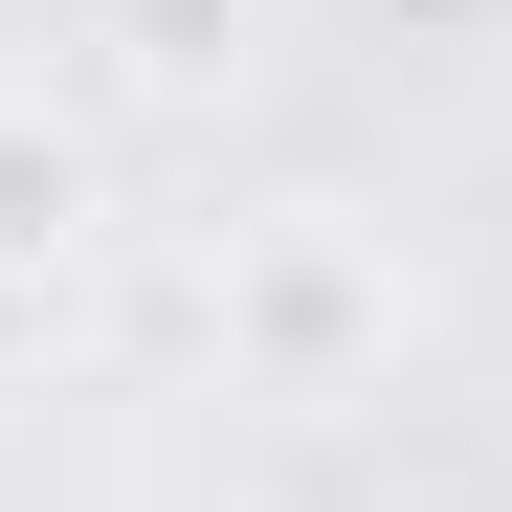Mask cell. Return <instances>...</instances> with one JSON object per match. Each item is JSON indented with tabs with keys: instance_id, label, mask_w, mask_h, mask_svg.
Returning a JSON list of instances; mask_svg holds the SVG:
<instances>
[{
	"instance_id": "3957f363",
	"label": "cell",
	"mask_w": 512,
	"mask_h": 512,
	"mask_svg": "<svg viewBox=\"0 0 512 512\" xmlns=\"http://www.w3.org/2000/svg\"><path fill=\"white\" fill-rule=\"evenodd\" d=\"M112 67H134V90H223V67H245V0H112Z\"/></svg>"
},
{
	"instance_id": "6da1fadb",
	"label": "cell",
	"mask_w": 512,
	"mask_h": 512,
	"mask_svg": "<svg viewBox=\"0 0 512 512\" xmlns=\"http://www.w3.org/2000/svg\"><path fill=\"white\" fill-rule=\"evenodd\" d=\"M223 357L268 379V401H357V379L401 357V268H379L334 201L245 223V245H223Z\"/></svg>"
},
{
	"instance_id": "7a4b0ae2",
	"label": "cell",
	"mask_w": 512,
	"mask_h": 512,
	"mask_svg": "<svg viewBox=\"0 0 512 512\" xmlns=\"http://www.w3.org/2000/svg\"><path fill=\"white\" fill-rule=\"evenodd\" d=\"M67 245H90V134H45V112H0V290H45Z\"/></svg>"
}]
</instances>
